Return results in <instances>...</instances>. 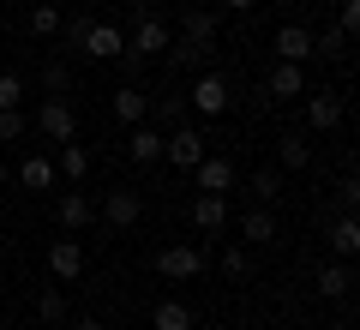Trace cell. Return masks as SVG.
I'll return each instance as SVG.
<instances>
[{
  "label": "cell",
  "mask_w": 360,
  "mask_h": 330,
  "mask_svg": "<svg viewBox=\"0 0 360 330\" xmlns=\"http://www.w3.org/2000/svg\"><path fill=\"white\" fill-rule=\"evenodd\" d=\"M37 132H42V139H54V144L78 139V115H72V102H66V96H42V108H37Z\"/></svg>",
  "instance_id": "cell-1"
},
{
  "label": "cell",
  "mask_w": 360,
  "mask_h": 330,
  "mask_svg": "<svg viewBox=\"0 0 360 330\" xmlns=\"http://www.w3.org/2000/svg\"><path fill=\"white\" fill-rule=\"evenodd\" d=\"M156 277H168V282H193V277H205V253L198 246H162L156 253Z\"/></svg>",
  "instance_id": "cell-2"
},
{
  "label": "cell",
  "mask_w": 360,
  "mask_h": 330,
  "mask_svg": "<svg viewBox=\"0 0 360 330\" xmlns=\"http://www.w3.org/2000/svg\"><path fill=\"white\" fill-rule=\"evenodd\" d=\"M186 102H193V108H198L205 120H217L222 108L234 102V90H229V78H222V72H198V84L186 90Z\"/></svg>",
  "instance_id": "cell-3"
},
{
  "label": "cell",
  "mask_w": 360,
  "mask_h": 330,
  "mask_svg": "<svg viewBox=\"0 0 360 330\" xmlns=\"http://www.w3.org/2000/svg\"><path fill=\"white\" fill-rule=\"evenodd\" d=\"M162 156L174 168H198V163H205V132H198L193 120H186V127H168V151Z\"/></svg>",
  "instance_id": "cell-4"
},
{
  "label": "cell",
  "mask_w": 360,
  "mask_h": 330,
  "mask_svg": "<svg viewBox=\"0 0 360 330\" xmlns=\"http://www.w3.org/2000/svg\"><path fill=\"white\" fill-rule=\"evenodd\" d=\"M342 108L348 102L336 96V90H307V127L312 132H336L342 127Z\"/></svg>",
  "instance_id": "cell-5"
},
{
  "label": "cell",
  "mask_w": 360,
  "mask_h": 330,
  "mask_svg": "<svg viewBox=\"0 0 360 330\" xmlns=\"http://www.w3.org/2000/svg\"><path fill=\"white\" fill-rule=\"evenodd\" d=\"M103 216L115 222V229H132L144 216V198H139V186H108V198H103Z\"/></svg>",
  "instance_id": "cell-6"
},
{
  "label": "cell",
  "mask_w": 360,
  "mask_h": 330,
  "mask_svg": "<svg viewBox=\"0 0 360 330\" xmlns=\"http://www.w3.org/2000/svg\"><path fill=\"white\" fill-rule=\"evenodd\" d=\"M49 270H54V282H78V270H84V246H78L72 234L49 241Z\"/></svg>",
  "instance_id": "cell-7"
},
{
  "label": "cell",
  "mask_w": 360,
  "mask_h": 330,
  "mask_svg": "<svg viewBox=\"0 0 360 330\" xmlns=\"http://www.w3.org/2000/svg\"><path fill=\"white\" fill-rule=\"evenodd\" d=\"M78 54H90V61H120V54H127V30H115V25H103V18H96Z\"/></svg>",
  "instance_id": "cell-8"
},
{
  "label": "cell",
  "mask_w": 360,
  "mask_h": 330,
  "mask_svg": "<svg viewBox=\"0 0 360 330\" xmlns=\"http://www.w3.org/2000/svg\"><path fill=\"white\" fill-rule=\"evenodd\" d=\"M270 49H276V61L307 66V61H312V30H307V25H283L276 37H270Z\"/></svg>",
  "instance_id": "cell-9"
},
{
  "label": "cell",
  "mask_w": 360,
  "mask_h": 330,
  "mask_svg": "<svg viewBox=\"0 0 360 330\" xmlns=\"http://www.w3.org/2000/svg\"><path fill=\"white\" fill-rule=\"evenodd\" d=\"M193 222H198V234H222V222H229V192H198Z\"/></svg>",
  "instance_id": "cell-10"
},
{
  "label": "cell",
  "mask_w": 360,
  "mask_h": 330,
  "mask_svg": "<svg viewBox=\"0 0 360 330\" xmlns=\"http://www.w3.org/2000/svg\"><path fill=\"white\" fill-rule=\"evenodd\" d=\"M264 96H270V102H295V96H307V72H300L295 61H276V72H270Z\"/></svg>",
  "instance_id": "cell-11"
},
{
  "label": "cell",
  "mask_w": 360,
  "mask_h": 330,
  "mask_svg": "<svg viewBox=\"0 0 360 330\" xmlns=\"http://www.w3.org/2000/svg\"><path fill=\"white\" fill-rule=\"evenodd\" d=\"M162 151H168V139H162V127H150V120H139V127L127 132V156L132 163H156Z\"/></svg>",
  "instance_id": "cell-12"
},
{
  "label": "cell",
  "mask_w": 360,
  "mask_h": 330,
  "mask_svg": "<svg viewBox=\"0 0 360 330\" xmlns=\"http://www.w3.org/2000/svg\"><path fill=\"white\" fill-rule=\"evenodd\" d=\"M90 216H96V204H90L84 192H60V198H54V222H60L66 234H78Z\"/></svg>",
  "instance_id": "cell-13"
},
{
  "label": "cell",
  "mask_w": 360,
  "mask_h": 330,
  "mask_svg": "<svg viewBox=\"0 0 360 330\" xmlns=\"http://www.w3.org/2000/svg\"><path fill=\"white\" fill-rule=\"evenodd\" d=\"M217 30H222V18L210 13V6H186V13H180V37H186V42H205V49H210Z\"/></svg>",
  "instance_id": "cell-14"
},
{
  "label": "cell",
  "mask_w": 360,
  "mask_h": 330,
  "mask_svg": "<svg viewBox=\"0 0 360 330\" xmlns=\"http://www.w3.org/2000/svg\"><path fill=\"white\" fill-rule=\"evenodd\" d=\"M186 115H193V102L180 96V90H156V102H150V127H186Z\"/></svg>",
  "instance_id": "cell-15"
},
{
  "label": "cell",
  "mask_w": 360,
  "mask_h": 330,
  "mask_svg": "<svg viewBox=\"0 0 360 330\" xmlns=\"http://www.w3.org/2000/svg\"><path fill=\"white\" fill-rule=\"evenodd\" d=\"M193 174H198V192H229L234 186V163L229 156H210V151H205V163H198Z\"/></svg>",
  "instance_id": "cell-16"
},
{
  "label": "cell",
  "mask_w": 360,
  "mask_h": 330,
  "mask_svg": "<svg viewBox=\"0 0 360 330\" xmlns=\"http://www.w3.org/2000/svg\"><path fill=\"white\" fill-rule=\"evenodd\" d=\"M330 253H336V258H360V216H354V210H342V216L330 222Z\"/></svg>",
  "instance_id": "cell-17"
},
{
  "label": "cell",
  "mask_w": 360,
  "mask_h": 330,
  "mask_svg": "<svg viewBox=\"0 0 360 330\" xmlns=\"http://www.w3.org/2000/svg\"><path fill=\"white\" fill-rule=\"evenodd\" d=\"M115 120H127V127L150 120V96H144L139 84H120V90H115Z\"/></svg>",
  "instance_id": "cell-18"
},
{
  "label": "cell",
  "mask_w": 360,
  "mask_h": 330,
  "mask_svg": "<svg viewBox=\"0 0 360 330\" xmlns=\"http://www.w3.org/2000/svg\"><path fill=\"white\" fill-rule=\"evenodd\" d=\"M205 61H210V49L205 42H168V66H174V72H205Z\"/></svg>",
  "instance_id": "cell-19"
},
{
  "label": "cell",
  "mask_w": 360,
  "mask_h": 330,
  "mask_svg": "<svg viewBox=\"0 0 360 330\" xmlns=\"http://www.w3.org/2000/svg\"><path fill=\"white\" fill-rule=\"evenodd\" d=\"M150 324H156V330H193L198 318H193V306H186V300H156Z\"/></svg>",
  "instance_id": "cell-20"
},
{
  "label": "cell",
  "mask_w": 360,
  "mask_h": 330,
  "mask_svg": "<svg viewBox=\"0 0 360 330\" xmlns=\"http://www.w3.org/2000/svg\"><path fill=\"white\" fill-rule=\"evenodd\" d=\"M18 186L25 192H49L54 186V163L49 156H25V163H18Z\"/></svg>",
  "instance_id": "cell-21"
},
{
  "label": "cell",
  "mask_w": 360,
  "mask_h": 330,
  "mask_svg": "<svg viewBox=\"0 0 360 330\" xmlns=\"http://www.w3.org/2000/svg\"><path fill=\"white\" fill-rule=\"evenodd\" d=\"M240 234H246L252 246H270V241H276V216H270L264 204H252V210H246V222H240Z\"/></svg>",
  "instance_id": "cell-22"
},
{
  "label": "cell",
  "mask_w": 360,
  "mask_h": 330,
  "mask_svg": "<svg viewBox=\"0 0 360 330\" xmlns=\"http://www.w3.org/2000/svg\"><path fill=\"white\" fill-rule=\"evenodd\" d=\"M276 163H283V168H307L312 163V144L300 139V132H283V139H276Z\"/></svg>",
  "instance_id": "cell-23"
},
{
  "label": "cell",
  "mask_w": 360,
  "mask_h": 330,
  "mask_svg": "<svg viewBox=\"0 0 360 330\" xmlns=\"http://www.w3.org/2000/svg\"><path fill=\"white\" fill-rule=\"evenodd\" d=\"M60 174H66V180H72V186H78V180H84V174H90V151H84V144H72V139H66V144H60Z\"/></svg>",
  "instance_id": "cell-24"
},
{
  "label": "cell",
  "mask_w": 360,
  "mask_h": 330,
  "mask_svg": "<svg viewBox=\"0 0 360 330\" xmlns=\"http://www.w3.org/2000/svg\"><path fill=\"white\" fill-rule=\"evenodd\" d=\"M90 25H96V13H72V18H60V37H66V49H84V37H90Z\"/></svg>",
  "instance_id": "cell-25"
},
{
  "label": "cell",
  "mask_w": 360,
  "mask_h": 330,
  "mask_svg": "<svg viewBox=\"0 0 360 330\" xmlns=\"http://www.w3.org/2000/svg\"><path fill=\"white\" fill-rule=\"evenodd\" d=\"M37 318H42V324H60V318H66V288H42L37 294Z\"/></svg>",
  "instance_id": "cell-26"
},
{
  "label": "cell",
  "mask_w": 360,
  "mask_h": 330,
  "mask_svg": "<svg viewBox=\"0 0 360 330\" xmlns=\"http://www.w3.org/2000/svg\"><path fill=\"white\" fill-rule=\"evenodd\" d=\"M42 90H49V96H66V90H72V66L49 61V66H42Z\"/></svg>",
  "instance_id": "cell-27"
},
{
  "label": "cell",
  "mask_w": 360,
  "mask_h": 330,
  "mask_svg": "<svg viewBox=\"0 0 360 330\" xmlns=\"http://www.w3.org/2000/svg\"><path fill=\"white\" fill-rule=\"evenodd\" d=\"M319 294H324V300H342V294H348V270L342 265H324L319 270Z\"/></svg>",
  "instance_id": "cell-28"
},
{
  "label": "cell",
  "mask_w": 360,
  "mask_h": 330,
  "mask_svg": "<svg viewBox=\"0 0 360 330\" xmlns=\"http://www.w3.org/2000/svg\"><path fill=\"white\" fill-rule=\"evenodd\" d=\"M54 30H60V6H49V0L30 6V37H54Z\"/></svg>",
  "instance_id": "cell-29"
},
{
  "label": "cell",
  "mask_w": 360,
  "mask_h": 330,
  "mask_svg": "<svg viewBox=\"0 0 360 330\" xmlns=\"http://www.w3.org/2000/svg\"><path fill=\"white\" fill-rule=\"evenodd\" d=\"M276 192H283V174H276V168H258V174H252V198H258V204H270Z\"/></svg>",
  "instance_id": "cell-30"
},
{
  "label": "cell",
  "mask_w": 360,
  "mask_h": 330,
  "mask_svg": "<svg viewBox=\"0 0 360 330\" xmlns=\"http://www.w3.org/2000/svg\"><path fill=\"white\" fill-rule=\"evenodd\" d=\"M312 54H324V61H342V54H348V37H342V30H324V37H312Z\"/></svg>",
  "instance_id": "cell-31"
},
{
  "label": "cell",
  "mask_w": 360,
  "mask_h": 330,
  "mask_svg": "<svg viewBox=\"0 0 360 330\" xmlns=\"http://www.w3.org/2000/svg\"><path fill=\"white\" fill-rule=\"evenodd\" d=\"M25 139V115L18 108H0V144H18Z\"/></svg>",
  "instance_id": "cell-32"
},
{
  "label": "cell",
  "mask_w": 360,
  "mask_h": 330,
  "mask_svg": "<svg viewBox=\"0 0 360 330\" xmlns=\"http://www.w3.org/2000/svg\"><path fill=\"white\" fill-rule=\"evenodd\" d=\"M18 96H25V78H18V72H0V108H18Z\"/></svg>",
  "instance_id": "cell-33"
},
{
  "label": "cell",
  "mask_w": 360,
  "mask_h": 330,
  "mask_svg": "<svg viewBox=\"0 0 360 330\" xmlns=\"http://www.w3.org/2000/svg\"><path fill=\"white\" fill-rule=\"evenodd\" d=\"M336 198H342V210H360V168H354V174H342Z\"/></svg>",
  "instance_id": "cell-34"
},
{
  "label": "cell",
  "mask_w": 360,
  "mask_h": 330,
  "mask_svg": "<svg viewBox=\"0 0 360 330\" xmlns=\"http://www.w3.org/2000/svg\"><path fill=\"white\" fill-rule=\"evenodd\" d=\"M222 277H234V282L246 277V253H240V246H229V253H222Z\"/></svg>",
  "instance_id": "cell-35"
},
{
  "label": "cell",
  "mask_w": 360,
  "mask_h": 330,
  "mask_svg": "<svg viewBox=\"0 0 360 330\" xmlns=\"http://www.w3.org/2000/svg\"><path fill=\"white\" fill-rule=\"evenodd\" d=\"M336 30H342V37H360V0H342V25Z\"/></svg>",
  "instance_id": "cell-36"
},
{
  "label": "cell",
  "mask_w": 360,
  "mask_h": 330,
  "mask_svg": "<svg viewBox=\"0 0 360 330\" xmlns=\"http://www.w3.org/2000/svg\"><path fill=\"white\" fill-rule=\"evenodd\" d=\"M72 330H108V324H103V318H78Z\"/></svg>",
  "instance_id": "cell-37"
},
{
  "label": "cell",
  "mask_w": 360,
  "mask_h": 330,
  "mask_svg": "<svg viewBox=\"0 0 360 330\" xmlns=\"http://www.w3.org/2000/svg\"><path fill=\"white\" fill-rule=\"evenodd\" d=\"M222 6H234V13H246V6H258V0H222Z\"/></svg>",
  "instance_id": "cell-38"
},
{
  "label": "cell",
  "mask_w": 360,
  "mask_h": 330,
  "mask_svg": "<svg viewBox=\"0 0 360 330\" xmlns=\"http://www.w3.org/2000/svg\"><path fill=\"white\" fill-rule=\"evenodd\" d=\"M6 180H13V168H6V163H0V186H6Z\"/></svg>",
  "instance_id": "cell-39"
},
{
  "label": "cell",
  "mask_w": 360,
  "mask_h": 330,
  "mask_svg": "<svg viewBox=\"0 0 360 330\" xmlns=\"http://www.w3.org/2000/svg\"><path fill=\"white\" fill-rule=\"evenodd\" d=\"M84 6H115V0H84Z\"/></svg>",
  "instance_id": "cell-40"
},
{
  "label": "cell",
  "mask_w": 360,
  "mask_h": 330,
  "mask_svg": "<svg viewBox=\"0 0 360 330\" xmlns=\"http://www.w3.org/2000/svg\"><path fill=\"white\" fill-rule=\"evenodd\" d=\"M0 265H6V246H0Z\"/></svg>",
  "instance_id": "cell-41"
},
{
  "label": "cell",
  "mask_w": 360,
  "mask_h": 330,
  "mask_svg": "<svg viewBox=\"0 0 360 330\" xmlns=\"http://www.w3.org/2000/svg\"><path fill=\"white\" fill-rule=\"evenodd\" d=\"M6 6H13V0H6Z\"/></svg>",
  "instance_id": "cell-42"
},
{
  "label": "cell",
  "mask_w": 360,
  "mask_h": 330,
  "mask_svg": "<svg viewBox=\"0 0 360 330\" xmlns=\"http://www.w3.org/2000/svg\"><path fill=\"white\" fill-rule=\"evenodd\" d=\"M0 330H6V324H0Z\"/></svg>",
  "instance_id": "cell-43"
}]
</instances>
